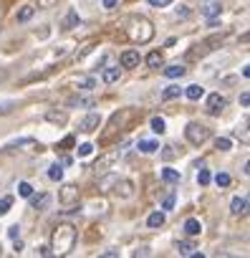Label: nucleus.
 <instances>
[{"mask_svg":"<svg viewBox=\"0 0 250 258\" xmlns=\"http://www.w3.org/2000/svg\"><path fill=\"white\" fill-rule=\"evenodd\" d=\"M18 195H21V198H31V195H33L31 182H21V185H18Z\"/></svg>","mask_w":250,"mask_h":258,"instance_id":"38","label":"nucleus"},{"mask_svg":"<svg viewBox=\"0 0 250 258\" xmlns=\"http://www.w3.org/2000/svg\"><path fill=\"white\" fill-rule=\"evenodd\" d=\"M91 152H94V145H89V142H86V145H81V147H78V157H89V155H91Z\"/></svg>","mask_w":250,"mask_h":258,"instance_id":"41","label":"nucleus"},{"mask_svg":"<svg viewBox=\"0 0 250 258\" xmlns=\"http://www.w3.org/2000/svg\"><path fill=\"white\" fill-rule=\"evenodd\" d=\"M152 132H154V135H164V132H167V121H164L162 116H154V119H152Z\"/></svg>","mask_w":250,"mask_h":258,"instance_id":"31","label":"nucleus"},{"mask_svg":"<svg viewBox=\"0 0 250 258\" xmlns=\"http://www.w3.org/2000/svg\"><path fill=\"white\" fill-rule=\"evenodd\" d=\"M0 253H3V248H0Z\"/></svg>","mask_w":250,"mask_h":258,"instance_id":"53","label":"nucleus"},{"mask_svg":"<svg viewBox=\"0 0 250 258\" xmlns=\"http://www.w3.org/2000/svg\"><path fill=\"white\" fill-rule=\"evenodd\" d=\"M185 233H187L190 238L200 235V233H202V223H200L197 218H187V220H185Z\"/></svg>","mask_w":250,"mask_h":258,"instance_id":"19","label":"nucleus"},{"mask_svg":"<svg viewBox=\"0 0 250 258\" xmlns=\"http://www.w3.org/2000/svg\"><path fill=\"white\" fill-rule=\"evenodd\" d=\"M116 180H119V177H114V175H109V177H101V180H99V190H101V192H106V187H111Z\"/></svg>","mask_w":250,"mask_h":258,"instance_id":"37","label":"nucleus"},{"mask_svg":"<svg viewBox=\"0 0 250 258\" xmlns=\"http://www.w3.org/2000/svg\"><path fill=\"white\" fill-rule=\"evenodd\" d=\"M147 3L152 8H167V6H172V0H147Z\"/></svg>","mask_w":250,"mask_h":258,"instance_id":"42","label":"nucleus"},{"mask_svg":"<svg viewBox=\"0 0 250 258\" xmlns=\"http://www.w3.org/2000/svg\"><path fill=\"white\" fill-rule=\"evenodd\" d=\"M149 253H152V248H149V245H142V248H137V250H134V255H137V258H139V255H149Z\"/></svg>","mask_w":250,"mask_h":258,"instance_id":"48","label":"nucleus"},{"mask_svg":"<svg viewBox=\"0 0 250 258\" xmlns=\"http://www.w3.org/2000/svg\"><path fill=\"white\" fill-rule=\"evenodd\" d=\"M177 18H182V21H187V18H192V11H190L187 6H180V8H177Z\"/></svg>","mask_w":250,"mask_h":258,"instance_id":"40","label":"nucleus"},{"mask_svg":"<svg viewBox=\"0 0 250 258\" xmlns=\"http://www.w3.org/2000/svg\"><path fill=\"white\" fill-rule=\"evenodd\" d=\"M185 94H187V99H190V101H197V99L205 94V89H202L200 84H190V86L185 89Z\"/></svg>","mask_w":250,"mask_h":258,"instance_id":"27","label":"nucleus"},{"mask_svg":"<svg viewBox=\"0 0 250 258\" xmlns=\"http://www.w3.org/2000/svg\"><path fill=\"white\" fill-rule=\"evenodd\" d=\"M119 157H121V150L116 147V150H109L106 155H101L96 162H94V170H96V175H106L116 162H119Z\"/></svg>","mask_w":250,"mask_h":258,"instance_id":"4","label":"nucleus"},{"mask_svg":"<svg viewBox=\"0 0 250 258\" xmlns=\"http://www.w3.org/2000/svg\"><path fill=\"white\" fill-rule=\"evenodd\" d=\"M164 220H167V218H164V213H162V210H154V213L147 218V225H149V228H162V225H164Z\"/></svg>","mask_w":250,"mask_h":258,"instance_id":"25","label":"nucleus"},{"mask_svg":"<svg viewBox=\"0 0 250 258\" xmlns=\"http://www.w3.org/2000/svg\"><path fill=\"white\" fill-rule=\"evenodd\" d=\"M94 46H96L94 41H89L86 46H81V51H76V53H73V61H81V58H86V56L94 51Z\"/></svg>","mask_w":250,"mask_h":258,"instance_id":"32","label":"nucleus"},{"mask_svg":"<svg viewBox=\"0 0 250 258\" xmlns=\"http://www.w3.org/2000/svg\"><path fill=\"white\" fill-rule=\"evenodd\" d=\"M33 16H36V8H33V6H23V8L16 13V21H18V23H28Z\"/></svg>","mask_w":250,"mask_h":258,"instance_id":"22","label":"nucleus"},{"mask_svg":"<svg viewBox=\"0 0 250 258\" xmlns=\"http://www.w3.org/2000/svg\"><path fill=\"white\" fill-rule=\"evenodd\" d=\"M101 126V116L96 114V111H89L84 119H81V124H78V129L84 135H91V132H96V129Z\"/></svg>","mask_w":250,"mask_h":258,"instance_id":"6","label":"nucleus"},{"mask_svg":"<svg viewBox=\"0 0 250 258\" xmlns=\"http://www.w3.org/2000/svg\"><path fill=\"white\" fill-rule=\"evenodd\" d=\"M61 147H73V137H71V135H68V137H66V140H63V142H61Z\"/></svg>","mask_w":250,"mask_h":258,"instance_id":"52","label":"nucleus"},{"mask_svg":"<svg viewBox=\"0 0 250 258\" xmlns=\"http://www.w3.org/2000/svg\"><path fill=\"white\" fill-rule=\"evenodd\" d=\"M58 200H61L63 205H73V203L78 200V187H76L73 182H66V185L58 190Z\"/></svg>","mask_w":250,"mask_h":258,"instance_id":"8","label":"nucleus"},{"mask_svg":"<svg viewBox=\"0 0 250 258\" xmlns=\"http://www.w3.org/2000/svg\"><path fill=\"white\" fill-rule=\"evenodd\" d=\"M76 86L91 91V89H96V79H94V76H81V79H76Z\"/></svg>","mask_w":250,"mask_h":258,"instance_id":"30","label":"nucleus"},{"mask_svg":"<svg viewBox=\"0 0 250 258\" xmlns=\"http://www.w3.org/2000/svg\"><path fill=\"white\" fill-rule=\"evenodd\" d=\"M162 180H164L167 185H177V182L182 180V175H180L177 170H172V167H164V170H162Z\"/></svg>","mask_w":250,"mask_h":258,"instance_id":"24","label":"nucleus"},{"mask_svg":"<svg viewBox=\"0 0 250 258\" xmlns=\"http://www.w3.org/2000/svg\"><path fill=\"white\" fill-rule=\"evenodd\" d=\"M180 94H182V89H180L177 84H170V86L162 91V99H164V101H172V99H177Z\"/></svg>","mask_w":250,"mask_h":258,"instance_id":"28","label":"nucleus"},{"mask_svg":"<svg viewBox=\"0 0 250 258\" xmlns=\"http://www.w3.org/2000/svg\"><path fill=\"white\" fill-rule=\"evenodd\" d=\"M240 104H242L245 109L250 106V91H242V94H240Z\"/></svg>","mask_w":250,"mask_h":258,"instance_id":"47","label":"nucleus"},{"mask_svg":"<svg viewBox=\"0 0 250 258\" xmlns=\"http://www.w3.org/2000/svg\"><path fill=\"white\" fill-rule=\"evenodd\" d=\"M46 121H51V124H56V126H66L68 114H66V111H56V109H51V111H46Z\"/></svg>","mask_w":250,"mask_h":258,"instance_id":"14","label":"nucleus"},{"mask_svg":"<svg viewBox=\"0 0 250 258\" xmlns=\"http://www.w3.org/2000/svg\"><path fill=\"white\" fill-rule=\"evenodd\" d=\"M245 210H247V198H242V195L232 198V203H230V213H232V215H245Z\"/></svg>","mask_w":250,"mask_h":258,"instance_id":"16","label":"nucleus"},{"mask_svg":"<svg viewBox=\"0 0 250 258\" xmlns=\"http://www.w3.org/2000/svg\"><path fill=\"white\" fill-rule=\"evenodd\" d=\"M56 3H58V0H38V8H41V11H48V8H53Z\"/></svg>","mask_w":250,"mask_h":258,"instance_id":"43","label":"nucleus"},{"mask_svg":"<svg viewBox=\"0 0 250 258\" xmlns=\"http://www.w3.org/2000/svg\"><path fill=\"white\" fill-rule=\"evenodd\" d=\"M222 46V36H210L205 38L200 46H195V51H190V58H197V56H205V53H212L215 48Z\"/></svg>","mask_w":250,"mask_h":258,"instance_id":"5","label":"nucleus"},{"mask_svg":"<svg viewBox=\"0 0 250 258\" xmlns=\"http://www.w3.org/2000/svg\"><path fill=\"white\" fill-rule=\"evenodd\" d=\"M225 106H227V99H225L222 94H210V96H207V111H210V114H220Z\"/></svg>","mask_w":250,"mask_h":258,"instance_id":"11","label":"nucleus"},{"mask_svg":"<svg viewBox=\"0 0 250 258\" xmlns=\"http://www.w3.org/2000/svg\"><path fill=\"white\" fill-rule=\"evenodd\" d=\"M13 106H16L13 101H0V114H8V111H11Z\"/></svg>","mask_w":250,"mask_h":258,"instance_id":"45","label":"nucleus"},{"mask_svg":"<svg viewBox=\"0 0 250 258\" xmlns=\"http://www.w3.org/2000/svg\"><path fill=\"white\" fill-rule=\"evenodd\" d=\"M78 23H81L78 13H76V11H68L66 18L61 21V28H63V31H71V28H78Z\"/></svg>","mask_w":250,"mask_h":258,"instance_id":"17","label":"nucleus"},{"mask_svg":"<svg viewBox=\"0 0 250 258\" xmlns=\"http://www.w3.org/2000/svg\"><path fill=\"white\" fill-rule=\"evenodd\" d=\"M210 180H212V177H210V172H207V170H200V172H197V182H200L202 187H207V185H210Z\"/></svg>","mask_w":250,"mask_h":258,"instance_id":"39","label":"nucleus"},{"mask_svg":"<svg viewBox=\"0 0 250 258\" xmlns=\"http://www.w3.org/2000/svg\"><path fill=\"white\" fill-rule=\"evenodd\" d=\"M124 28H127V36L132 43H149L154 38V26L144 18V16H129L127 21H124Z\"/></svg>","mask_w":250,"mask_h":258,"instance_id":"1","label":"nucleus"},{"mask_svg":"<svg viewBox=\"0 0 250 258\" xmlns=\"http://www.w3.org/2000/svg\"><path fill=\"white\" fill-rule=\"evenodd\" d=\"M200 13L210 21V18H217L220 13H222V3L220 0H202L200 3Z\"/></svg>","mask_w":250,"mask_h":258,"instance_id":"7","label":"nucleus"},{"mask_svg":"<svg viewBox=\"0 0 250 258\" xmlns=\"http://www.w3.org/2000/svg\"><path fill=\"white\" fill-rule=\"evenodd\" d=\"M147 66H149V69H162V66H164L162 51H152V53L147 56Z\"/></svg>","mask_w":250,"mask_h":258,"instance_id":"23","label":"nucleus"},{"mask_svg":"<svg viewBox=\"0 0 250 258\" xmlns=\"http://www.w3.org/2000/svg\"><path fill=\"white\" fill-rule=\"evenodd\" d=\"M66 106H81V109H94V106H96V101H94V96H71V99L66 101Z\"/></svg>","mask_w":250,"mask_h":258,"instance_id":"13","label":"nucleus"},{"mask_svg":"<svg viewBox=\"0 0 250 258\" xmlns=\"http://www.w3.org/2000/svg\"><path fill=\"white\" fill-rule=\"evenodd\" d=\"M48 36H51V31H48V26H43L41 31H36V38H41V41H43V38H48Z\"/></svg>","mask_w":250,"mask_h":258,"instance_id":"46","label":"nucleus"},{"mask_svg":"<svg viewBox=\"0 0 250 258\" xmlns=\"http://www.w3.org/2000/svg\"><path fill=\"white\" fill-rule=\"evenodd\" d=\"M38 253H41V255H53V250H51L48 245H41V248H38Z\"/></svg>","mask_w":250,"mask_h":258,"instance_id":"50","label":"nucleus"},{"mask_svg":"<svg viewBox=\"0 0 250 258\" xmlns=\"http://www.w3.org/2000/svg\"><path fill=\"white\" fill-rule=\"evenodd\" d=\"M11 208H13V195H6L3 200H0V215H6Z\"/></svg>","mask_w":250,"mask_h":258,"instance_id":"36","label":"nucleus"},{"mask_svg":"<svg viewBox=\"0 0 250 258\" xmlns=\"http://www.w3.org/2000/svg\"><path fill=\"white\" fill-rule=\"evenodd\" d=\"M172 208H175V195L164 198V203H162V210H172Z\"/></svg>","mask_w":250,"mask_h":258,"instance_id":"44","label":"nucleus"},{"mask_svg":"<svg viewBox=\"0 0 250 258\" xmlns=\"http://www.w3.org/2000/svg\"><path fill=\"white\" fill-rule=\"evenodd\" d=\"M119 76H121V71H119V66H106L104 69V84H116L119 81Z\"/></svg>","mask_w":250,"mask_h":258,"instance_id":"20","label":"nucleus"},{"mask_svg":"<svg viewBox=\"0 0 250 258\" xmlns=\"http://www.w3.org/2000/svg\"><path fill=\"white\" fill-rule=\"evenodd\" d=\"M8 235H11V238L16 240V238L21 235V228H18V225H13V228H8Z\"/></svg>","mask_w":250,"mask_h":258,"instance_id":"49","label":"nucleus"},{"mask_svg":"<svg viewBox=\"0 0 250 258\" xmlns=\"http://www.w3.org/2000/svg\"><path fill=\"white\" fill-rule=\"evenodd\" d=\"M114 192H116L119 198H124V200H129V198L134 195V182H132V180H116V182H114Z\"/></svg>","mask_w":250,"mask_h":258,"instance_id":"10","label":"nucleus"},{"mask_svg":"<svg viewBox=\"0 0 250 258\" xmlns=\"http://www.w3.org/2000/svg\"><path fill=\"white\" fill-rule=\"evenodd\" d=\"M177 155H180V152H177V150H175L172 145H167V147H162V160H164V162H172V160H175Z\"/></svg>","mask_w":250,"mask_h":258,"instance_id":"33","label":"nucleus"},{"mask_svg":"<svg viewBox=\"0 0 250 258\" xmlns=\"http://www.w3.org/2000/svg\"><path fill=\"white\" fill-rule=\"evenodd\" d=\"M185 137H187V142H190L192 147H202V145L212 137V132H210L205 124H200V121H190V124L185 126Z\"/></svg>","mask_w":250,"mask_h":258,"instance_id":"3","label":"nucleus"},{"mask_svg":"<svg viewBox=\"0 0 250 258\" xmlns=\"http://www.w3.org/2000/svg\"><path fill=\"white\" fill-rule=\"evenodd\" d=\"M76 245V228L71 223H61L56 225L53 235H51V250L56 255H68Z\"/></svg>","mask_w":250,"mask_h":258,"instance_id":"2","label":"nucleus"},{"mask_svg":"<svg viewBox=\"0 0 250 258\" xmlns=\"http://www.w3.org/2000/svg\"><path fill=\"white\" fill-rule=\"evenodd\" d=\"M48 177H51L53 182H61V177H63V165H61V162H53V165L48 167Z\"/></svg>","mask_w":250,"mask_h":258,"instance_id":"29","label":"nucleus"},{"mask_svg":"<svg viewBox=\"0 0 250 258\" xmlns=\"http://www.w3.org/2000/svg\"><path fill=\"white\" fill-rule=\"evenodd\" d=\"M195 250H197L195 240H180V243H177V253H180V255H192Z\"/></svg>","mask_w":250,"mask_h":258,"instance_id":"26","label":"nucleus"},{"mask_svg":"<svg viewBox=\"0 0 250 258\" xmlns=\"http://www.w3.org/2000/svg\"><path fill=\"white\" fill-rule=\"evenodd\" d=\"M48 205H51V195H48V192L31 195V208H33V210H46Z\"/></svg>","mask_w":250,"mask_h":258,"instance_id":"15","label":"nucleus"},{"mask_svg":"<svg viewBox=\"0 0 250 258\" xmlns=\"http://www.w3.org/2000/svg\"><path fill=\"white\" fill-rule=\"evenodd\" d=\"M230 182H232V180H230V175H227V172L215 175V185H217V187H230Z\"/></svg>","mask_w":250,"mask_h":258,"instance_id":"35","label":"nucleus"},{"mask_svg":"<svg viewBox=\"0 0 250 258\" xmlns=\"http://www.w3.org/2000/svg\"><path fill=\"white\" fill-rule=\"evenodd\" d=\"M230 147H232V142H230L227 137H217V140H215V150H220V152H227Z\"/></svg>","mask_w":250,"mask_h":258,"instance_id":"34","label":"nucleus"},{"mask_svg":"<svg viewBox=\"0 0 250 258\" xmlns=\"http://www.w3.org/2000/svg\"><path fill=\"white\" fill-rule=\"evenodd\" d=\"M116 3H119V0H104V8H106V11H111Z\"/></svg>","mask_w":250,"mask_h":258,"instance_id":"51","label":"nucleus"},{"mask_svg":"<svg viewBox=\"0 0 250 258\" xmlns=\"http://www.w3.org/2000/svg\"><path fill=\"white\" fill-rule=\"evenodd\" d=\"M187 74V69L182 66V63H170V66H164V76L167 79H182Z\"/></svg>","mask_w":250,"mask_h":258,"instance_id":"18","label":"nucleus"},{"mask_svg":"<svg viewBox=\"0 0 250 258\" xmlns=\"http://www.w3.org/2000/svg\"><path fill=\"white\" fill-rule=\"evenodd\" d=\"M139 61H142V56H139V51H134V48H129V51L121 53V69H137Z\"/></svg>","mask_w":250,"mask_h":258,"instance_id":"12","label":"nucleus"},{"mask_svg":"<svg viewBox=\"0 0 250 258\" xmlns=\"http://www.w3.org/2000/svg\"><path fill=\"white\" fill-rule=\"evenodd\" d=\"M132 116H134V114H132L129 109H121V111H116V114L111 116V126H109V129H111V132H116V129H124V126H127V121H129Z\"/></svg>","mask_w":250,"mask_h":258,"instance_id":"9","label":"nucleus"},{"mask_svg":"<svg viewBox=\"0 0 250 258\" xmlns=\"http://www.w3.org/2000/svg\"><path fill=\"white\" fill-rule=\"evenodd\" d=\"M137 150H139V152H144V155H154V152L159 150V142H154V140H139Z\"/></svg>","mask_w":250,"mask_h":258,"instance_id":"21","label":"nucleus"}]
</instances>
